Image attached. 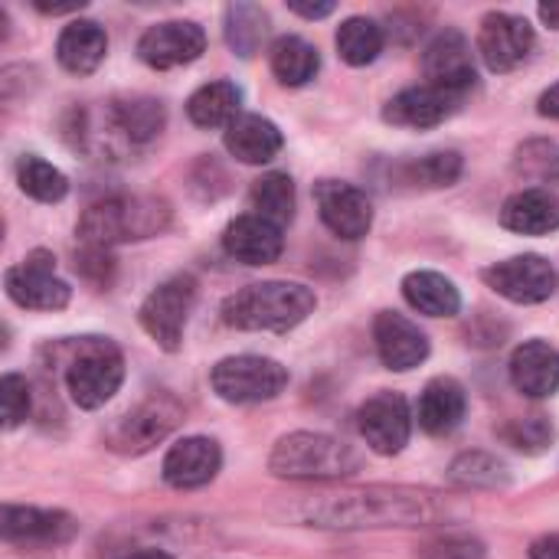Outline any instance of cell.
Wrapping results in <instances>:
<instances>
[{
	"label": "cell",
	"instance_id": "603a6c76",
	"mask_svg": "<svg viewBox=\"0 0 559 559\" xmlns=\"http://www.w3.org/2000/svg\"><path fill=\"white\" fill-rule=\"evenodd\" d=\"M501 223L518 236H550L559 229V197L544 187L521 190L501 206Z\"/></svg>",
	"mask_w": 559,
	"mask_h": 559
},
{
	"label": "cell",
	"instance_id": "3957f363",
	"mask_svg": "<svg viewBox=\"0 0 559 559\" xmlns=\"http://www.w3.org/2000/svg\"><path fill=\"white\" fill-rule=\"evenodd\" d=\"M170 210L154 197H111L88 206L79 219V239L88 249H111L118 242H134L167 229Z\"/></svg>",
	"mask_w": 559,
	"mask_h": 559
},
{
	"label": "cell",
	"instance_id": "f546056e",
	"mask_svg": "<svg viewBox=\"0 0 559 559\" xmlns=\"http://www.w3.org/2000/svg\"><path fill=\"white\" fill-rule=\"evenodd\" d=\"M249 203L255 210V216L275 223L285 229V223H292L295 216V183L288 174H265L252 183V193H249Z\"/></svg>",
	"mask_w": 559,
	"mask_h": 559
},
{
	"label": "cell",
	"instance_id": "d4e9b609",
	"mask_svg": "<svg viewBox=\"0 0 559 559\" xmlns=\"http://www.w3.org/2000/svg\"><path fill=\"white\" fill-rule=\"evenodd\" d=\"M105 52H108V33L95 20H75L56 39V59L72 75L95 72Z\"/></svg>",
	"mask_w": 559,
	"mask_h": 559
},
{
	"label": "cell",
	"instance_id": "83f0119b",
	"mask_svg": "<svg viewBox=\"0 0 559 559\" xmlns=\"http://www.w3.org/2000/svg\"><path fill=\"white\" fill-rule=\"evenodd\" d=\"M239 108L242 88L236 82H206L187 102V115L197 128H229L239 118Z\"/></svg>",
	"mask_w": 559,
	"mask_h": 559
},
{
	"label": "cell",
	"instance_id": "8d00e7d4",
	"mask_svg": "<svg viewBox=\"0 0 559 559\" xmlns=\"http://www.w3.org/2000/svg\"><path fill=\"white\" fill-rule=\"evenodd\" d=\"M504 442L508 445H514V449H521V452H527V455H540L550 442H554V426H550V419H544V416H524V419H514L511 426H504Z\"/></svg>",
	"mask_w": 559,
	"mask_h": 559
},
{
	"label": "cell",
	"instance_id": "4dcf8cb0",
	"mask_svg": "<svg viewBox=\"0 0 559 559\" xmlns=\"http://www.w3.org/2000/svg\"><path fill=\"white\" fill-rule=\"evenodd\" d=\"M449 478L468 491H495L511 481V472L501 459H495L488 452H465L452 462Z\"/></svg>",
	"mask_w": 559,
	"mask_h": 559
},
{
	"label": "cell",
	"instance_id": "2e32d148",
	"mask_svg": "<svg viewBox=\"0 0 559 559\" xmlns=\"http://www.w3.org/2000/svg\"><path fill=\"white\" fill-rule=\"evenodd\" d=\"M373 341H377V354H380L383 367H390L396 373L416 370L429 357V337L419 331V324H413L409 318H403L396 311L377 314Z\"/></svg>",
	"mask_w": 559,
	"mask_h": 559
},
{
	"label": "cell",
	"instance_id": "5bb4252c",
	"mask_svg": "<svg viewBox=\"0 0 559 559\" xmlns=\"http://www.w3.org/2000/svg\"><path fill=\"white\" fill-rule=\"evenodd\" d=\"M314 203L324 226L341 239H364L373 226L370 197L344 180H321L314 187Z\"/></svg>",
	"mask_w": 559,
	"mask_h": 559
},
{
	"label": "cell",
	"instance_id": "8992f818",
	"mask_svg": "<svg viewBox=\"0 0 559 559\" xmlns=\"http://www.w3.org/2000/svg\"><path fill=\"white\" fill-rule=\"evenodd\" d=\"M210 383H213L219 400L236 403V406H252V403L275 400L288 386V370L278 360L239 354V357L219 360L213 367Z\"/></svg>",
	"mask_w": 559,
	"mask_h": 559
},
{
	"label": "cell",
	"instance_id": "ffe728a7",
	"mask_svg": "<svg viewBox=\"0 0 559 559\" xmlns=\"http://www.w3.org/2000/svg\"><path fill=\"white\" fill-rule=\"evenodd\" d=\"M511 383L531 400H547L559 390V350L547 341H527L511 357Z\"/></svg>",
	"mask_w": 559,
	"mask_h": 559
},
{
	"label": "cell",
	"instance_id": "74e56055",
	"mask_svg": "<svg viewBox=\"0 0 559 559\" xmlns=\"http://www.w3.org/2000/svg\"><path fill=\"white\" fill-rule=\"evenodd\" d=\"M0 406H3V426L7 429H16L29 416V383L20 373H3Z\"/></svg>",
	"mask_w": 559,
	"mask_h": 559
},
{
	"label": "cell",
	"instance_id": "6da1fadb",
	"mask_svg": "<svg viewBox=\"0 0 559 559\" xmlns=\"http://www.w3.org/2000/svg\"><path fill=\"white\" fill-rule=\"evenodd\" d=\"M288 514L308 527H334V531L419 527L439 518V501L436 495L409 491V488H367V491L308 498Z\"/></svg>",
	"mask_w": 559,
	"mask_h": 559
},
{
	"label": "cell",
	"instance_id": "4fadbf2b",
	"mask_svg": "<svg viewBox=\"0 0 559 559\" xmlns=\"http://www.w3.org/2000/svg\"><path fill=\"white\" fill-rule=\"evenodd\" d=\"M206 49V33L193 20H164L144 29L138 39V56L151 69H177L200 59Z\"/></svg>",
	"mask_w": 559,
	"mask_h": 559
},
{
	"label": "cell",
	"instance_id": "ee69618b",
	"mask_svg": "<svg viewBox=\"0 0 559 559\" xmlns=\"http://www.w3.org/2000/svg\"><path fill=\"white\" fill-rule=\"evenodd\" d=\"M540 20L559 29V3H540Z\"/></svg>",
	"mask_w": 559,
	"mask_h": 559
},
{
	"label": "cell",
	"instance_id": "8fae6325",
	"mask_svg": "<svg viewBox=\"0 0 559 559\" xmlns=\"http://www.w3.org/2000/svg\"><path fill=\"white\" fill-rule=\"evenodd\" d=\"M485 282L514 305H540L557 292V272L544 255H514L485 269Z\"/></svg>",
	"mask_w": 559,
	"mask_h": 559
},
{
	"label": "cell",
	"instance_id": "30bf717a",
	"mask_svg": "<svg viewBox=\"0 0 559 559\" xmlns=\"http://www.w3.org/2000/svg\"><path fill=\"white\" fill-rule=\"evenodd\" d=\"M3 285L10 301L29 311H59L72 298V288L56 278V259L49 252H33L23 265L7 269Z\"/></svg>",
	"mask_w": 559,
	"mask_h": 559
},
{
	"label": "cell",
	"instance_id": "5b68a950",
	"mask_svg": "<svg viewBox=\"0 0 559 559\" xmlns=\"http://www.w3.org/2000/svg\"><path fill=\"white\" fill-rule=\"evenodd\" d=\"M124 380V357L105 337L79 341L69 367H66V390L79 409L105 406Z\"/></svg>",
	"mask_w": 559,
	"mask_h": 559
},
{
	"label": "cell",
	"instance_id": "cb8c5ba5",
	"mask_svg": "<svg viewBox=\"0 0 559 559\" xmlns=\"http://www.w3.org/2000/svg\"><path fill=\"white\" fill-rule=\"evenodd\" d=\"M223 144L242 164H269L282 151L285 138H282V131H278L275 121H269L262 115H239L226 128Z\"/></svg>",
	"mask_w": 559,
	"mask_h": 559
},
{
	"label": "cell",
	"instance_id": "484cf974",
	"mask_svg": "<svg viewBox=\"0 0 559 559\" xmlns=\"http://www.w3.org/2000/svg\"><path fill=\"white\" fill-rule=\"evenodd\" d=\"M403 298L429 318H455L462 311V295L442 272H409L403 278Z\"/></svg>",
	"mask_w": 559,
	"mask_h": 559
},
{
	"label": "cell",
	"instance_id": "7c38bea8",
	"mask_svg": "<svg viewBox=\"0 0 559 559\" xmlns=\"http://www.w3.org/2000/svg\"><path fill=\"white\" fill-rule=\"evenodd\" d=\"M360 436L377 455H400L413 432V413L406 396L400 393H377L357 413Z\"/></svg>",
	"mask_w": 559,
	"mask_h": 559
},
{
	"label": "cell",
	"instance_id": "b9f144b4",
	"mask_svg": "<svg viewBox=\"0 0 559 559\" xmlns=\"http://www.w3.org/2000/svg\"><path fill=\"white\" fill-rule=\"evenodd\" d=\"M537 111H540L544 118H557L559 121V85L547 88V92L540 95V102H537Z\"/></svg>",
	"mask_w": 559,
	"mask_h": 559
},
{
	"label": "cell",
	"instance_id": "e0dca14e",
	"mask_svg": "<svg viewBox=\"0 0 559 559\" xmlns=\"http://www.w3.org/2000/svg\"><path fill=\"white\" fill-rule=\"evenodd\" d=\"M223 452L213 439L206 436H190L180 439L167 455H164V481L177 491H193L210 485L219 475Z\"/></svg>",
	"mask_w": 559,
	"mask_h": 559
},
{
	"label": "cell",
	"instance_id": "ac0fdd59",
	"mask_svg": "<svg viewBox=\"0 0 559 559\" xmlns=\"http://www.w3.org/2000/svg\"><path fill=\"white\" fill-rule=\"evenodd\" d=\"M462 98L465 95H455V92H445V88H436L426 82V85H413V88H403L400 95H393L383 108V118L390 124L423 131V128H436L449 115H455Z\"/></svg>",
	"mask_w": 559,
	"mask_h": 559
},
{
	"label": "cell",
	"instance_id": "44dd1931",
	"mask_svg": "<svg viewBox=\"0 0 559 559\" xmlns=\"http://www.w3.org/2000/svg\"><path fill=\"white\" fill-rule=\"evenodd\" d=\"M468 413V396H465V386L452 377H436L423 396H419V406H416V419H419V429L429 432V436H452L462 419Z\"/></svg>",
	"mask_w": 559,
	"mask_h": 559
},
{
	"label": "cell",
	"instance_id": "d6a6232c",
	"mask_svg": "<svg viewBox=\"0 0 559 559\" xmlns=\"http://www.w3.org/2000/svg\"><path fill=\"white\" fill-rule=\"evenodd\" d=\"M16 183L26 197L39 200V203H59L69 193L66 174L36 154H23L16 160Z\"/></svg>",
	"mask_w": 559,
	"mask_h": 559
},
{
	"label": "cell",
	"instance_id": "d6986e66",
	"mask_svg": "<svg viewBox=\"0 0 559 559\" xmlns=\"http://www.w3.org/2000/svg\"><path fill=\"white\" fill-rule=\"evenodd\" d=\"M223 249L229 252V259H236L242 265H272V262H278V255L285 249V236H282V226H275L255 213H246L226 226Z\"/></svg>",
	"mask_w": 559,
	"mask_h": 559
},
{
	"label": "cell",
	"instance_id": "52a82bcc",
	"mask_svg": "<svg viewBox=\"0 0 559 559\" xmlns=\"http://www.w3.org/2000/svg\"><path fill=\"white\" fill-rule=\"evenodd\" d=\"M193 301H197V282L190 275H174V278L160 282L144 298L138 321L157 347L177 350L183 344V331H187Z\"/></svg>",
	"mask_w": 559,
	"mask_h": 559
},
{
	"label": "cell",
	"instance_id": "277c9868",
	"mask_svg": "<svg viewBox=\"0 0 559 559\" xmlns=\"http://www.w3.org/2000/svg\"><path fill=\"white\" fill-rule=\"evenodd\" d=\"M364 459L341 439L321 432H292L278 439L269 468L278 478H350Z\"/></svg>",
	"mask_w": 559,
	"mask_h": 559
},
{
	"label": "cell",
	"instance_id": "836d02e7",
	"mask_svg": "<svg viewBox=\"0 0 559 559\" xmlns=\"http://www.w3.org/2000/svg\"><path fill=\"white\" fill-rule=\"evenodd\" d=\"M265 33H269V16H265L262 7H255V3H233L226 10V39H229V46L242 59L259 52Z\"/></svg>",
	"mask_w": 559,
	"mask_h": 559
},
{
	"label": "cell",
	"instance_id": "7402d4cb",
	"mask_svg": "<svg viewBox=\"0 0 559 559\" xmlns=\"http://www.w3.org/2000/svg\"><path fill=\"white\" fill-rule=\"evenodd\" d=\"M3 537L13 544H66L75 537L79 524L62 511H39V508H3Z\"/></svg>",
	"mask_w": 559,
	"mask_h": 559
},
{
	"label": "cell",
	"instance_id": "9a60e30c",
	"mask_svg": "<svg viewBox=\"0 0 559 559\" xmlns=\"http://www.w3.org/2000/svg\"><path fill=\"white\" fill-rule=\"evenodd\" d=\"M423 72H426L429 85L465 95L478 79L472 43L459 29H442L423 52Z\"/></svg>",
	"mask_w": 559,
	"mask_h": 559
},
{
	"label": "cell",
	"instance_id": "ab89813d",
	"mask_svg": "<svg viewBox=\"0 0 559 559\" xmlns=\"http://www.w3.org/2000/svg\"><path fill=\"white\" fill-rule=\"evenodd\" d=\"M531 559H559V534H547L531 544Z\"/></svg>",
	"mask_w": 559,
	"mask_h": 559
},
{
	"label": "cell",
	"instance_id": "1f68e13d",
	"mask_svg": "<svg viewBox=\"0 0 559 559\" xmlns=\"http://www.w3.org/2000/svg\"><path fill=\"white\" fill-rule=\"evenodd\" d=\"M341 59L350 66H370L383 52V29L370 16H350L337 26Z\"/></svg>",
	"mask_w": 559,
	"mask_h": 559
},
{
	"label": "cell",
	"instance_id": "f35d334b",
	"mask_svg": "<svg viewBox=\"0 0 559 559\" xmlns=\"http://www.w3.org/2000/svg\"><path fill=\"white\" fill-rule=\"evenodd\" d=\"M423 559H485V547L472 537H445V540L426 547Z\"/></svg>",
	"mask_w": 559,
	"mask_h": 559
},
{
	"label": "cell",
	"instance_id": "f6af8a7d",
	"mask_svg": "<svg viewBox=\"0 0 559 559\" xmlns=\"http://www.w3.org/2000/svg\"><path fill=\"white\" fill-rule=\"evenodd\" d=\"M124 559H174L170 554H164V550H141V554H131V557Z\"/></svg>",
	"mask_w": 559,
	"mask_h": 559
},
{
	"label": "cell",
	"instance_id": "ba28073f",
	"mask_svg": "<svg viewBox=\"0 0 559 559\" xmlns=\"http://www.w3.org/2000/svg\"><path fill=\"white\" fill-rule=\"evenodd\" d=\"M180 419H183V409L170 396H151L138 403L131 413L118 416L111 429L105 432V442L108 449L121 455H144L157 442H164L177 429Z\"/></svg>",
	"mask_w": 559,
	"mask_h": 559
},
{
	"label": "cell",
	"instance_id": "60d3db41",
	"mask_svg": "<svg viewBox=\"0 0 559 559\" xmlns=\"http://www.w3.org/2000/svg\"><path fill=\"white\" fill-rule=\"evenodd\" d=\"M288 10L298 13V16H308V20H321V16L334 13V3H298V0H292Z\"/></svg>",
	"mask_w": 559,
	"mask_h": 559
},
{
	"label": "cell",
	"instance_id": "f1b7e54d",
	"mask_svg": "<svg viewBox=\"0 0 559 559\" xmlns=\"http://www.w3.org/2000/svg\"><path fill=\"white\" fill-rule=\"evenodd\" d=\"M269 62H272L275 79L282 85H292V88L295 85H308L318 75V69H321L318 49L308 39H301V36H278L275 46H272Z\"/></svg>",
	"mask_w": 559,
	"mask_h": 559
},
{
	"label": "cell",
	"instance_id": "d590c367",
	"mask_svg": "<svg viewBox=\"0 0 559 559\" xmlns=\"http://www.w3.org/2000/svg\"><path fill=\"white\" fill-rule=\"evenodd\" d=\"M403 177L419 187H452L462 177V154L455 151H436L423 160L403 167Z\"/></svg>",
	"mask_w": 559,
	"mask_h": 559
},
{
	"label": "cell",
	"instance_id": "7a4b0ae2",
	"mask_svg": "<svg viewBox=\"0 0 559 559\" xmlns=\"http://www.w3.org/2000/svg\"><path fill=\"white\" fill-rule=\"evenodd\" d=\"M314 308L318 298L301 282H255L223 301V321L236 331L285 334L298 328Z\"/></svg>",
	"mask_w": 559,
	"mask_h": 559
},
{
	"label": "cell",
	"instance_id": "4316f807",
	"mask_svg": "<svg viewBox=\"0 0 559 559\" xmlns=\"http://www.w3.org/2000/svg\"><path fill=\"white\" fill-rule=\"evenodd\" d=\"M111 124L115 131L131 144V147H141V144H151L160 131H164V105L157 98H144V95H134V98H118L111 102Z\"/></svg>",
	"mask_w": 559,
	"mask_h": 559
},
{
	"label": "cell",
	"instance_id": "e575fe53",
	"mask_svg": "<svg viewBox=\"0 0 559 559\" xmlns=\"http://www.w3.org/2000/svg\"><path fill=\"white\" fill-rule=\"evenodd\" d=\"M514 170L537 183L559 180V144L557 141H527L514 154Z\"/></svg>",
	"mask_w": 559,
	"mask_h": 559
},
{
	"label": "cell",
	"instance_id": "9c48e42d",
	"mask_svg": "<svg viewBox=\"0 0 559 559\" xmlns=\"http://www.w3.org/2000/svg\"><path fill=\"white\" fill-rule=\"evenodd\" d=\"M534 26L518 13L495 10L478 26V56L491 72H514L524 66L534 52Z\"/></svg>",
	"mask_w": 559,
	"mask_h": 559
},
{
	"label": "cell",
	"instance_id": "7bdbcfd3",
	"mask_svg": "<svg viewBox=\"0 0 559 559\" xmlns=\"http://www.w3.org/2000/svg\"><path fill=\"white\" fill-rule=\"evenodd\" d=\"M39 13H52V16H59V13H75V10H82L85 7V0H72V3H43V0H36L33 3Z\"/></svg>",
	"mask_w": 559,
	"mask_h": 559
}]
</instances>
